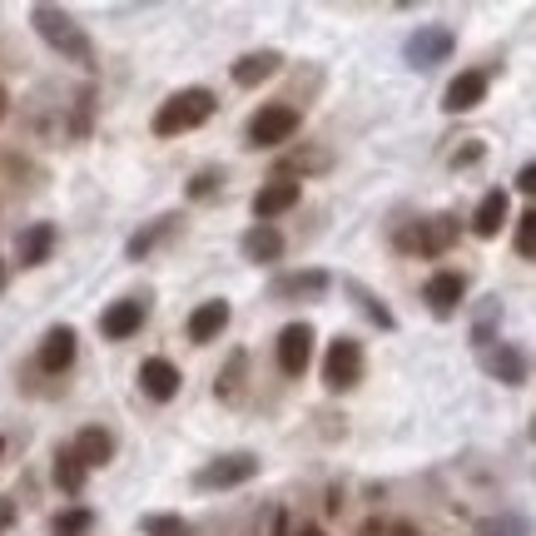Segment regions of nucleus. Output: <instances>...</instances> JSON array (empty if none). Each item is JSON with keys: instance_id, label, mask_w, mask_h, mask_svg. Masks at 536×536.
<instances>
[{"instance_id": "26", "label": "nucleus", "mask_w": 536, "mask_h": 536, "mask_svg": "<svg viewBox=\"0 0 536 536\" xmlns=\"http://www.w3.org/2000/svg\"><path fill=\"white\" fill-rule=\"evenodd\" d=\"M90 527V512H65V517H55V536H80Z\"/></svg>"}, {"instance_id": "34", "label": "nucleus", "mask_w": 536, "mask_h": 536, "mask_svg": "<svg viewBox=\"0 0 536 536\" xmlns=\"http://www.w3.org/2000/svg\"><path fill=\"white\" fill-rule=\"evenodd\" d=\"M0 288H5V264H0Z\"/></svg>"}, {"instance_id": "17", "label": "nucleus", "mask_w": 536, "mask_h": 536, "mask_svg": "<svg viewBox=\"0 0 536 536\" xmlns=\"http://www.w3.org/2000/svg\"><path fill=\"white\" fill-rule=\"evenodd\" d=\"M502 224H507V189H492V194L477 204V214H472V234H477V239H497Z\"/></svg>"}, {"instance_id": "31", "label": "nucleus", "mask_w": 536, "mask_h": 536, "mask_svg": "<svg viewBox=\"0 0 536 536\" xmlns=\"http://www.w3.org/2000/svg\"><path fill=\"white\" fill-rule=\"evenodd\" d=\"M5 522H10V502H0V527H5Z\"/></svg>"}, {"instance_id": "15", "label": "nucleus", "mask_w": 536, "mask_h": 536, "mask_svg": "<svg viewBox=\"0 0 536 536\" xmlns=\"http://www.w3.org/2000/svg\"><path fill=\"white\" fill-rule=\"evenodd\" d=\"M407 244H412V249H422V254H442V249H452V244H457V219H452V214L427 219L417 234H407Z\"/></svg>"}, {"instance_id": "8", "label": "nucleus", "mask_w": 536, "mask_h": 536, "mask_svg": "<svg viewBox=\"0 0 536 536\" xmlns=\"http://www.w3.org/2000/svg\"><path fill=\"white\" fill-rule=\"evenodd\" d=\"M482 100H487V75H482V70H462V75L447 85L442 110H447V115H467V110H477Z\"/></svg>"}, {"instance_id": "2", "label": "nucleus", "mask_w": 536, "mask_h": 536, "mask_svg": "<svg viewBox=\"0 0 536 536\" xmlns=\"http://www.w3.org/2000/svg\"><path fill=\"white\" fill-rule=\"evenodd\" d=\"M30 20H35L40 40H50V45H55L60 55H70L75 65H90V60H95V50H90L85 30H80L65 10H55V5H35V10H30Z\"/></svg>"}, {"instance_id": "22", "label": "nucleus", "mask_w": 536, "mask_h": 536, "mask_svg": "<svg viewBox=\"0 0 536 536\" xmlns=\"http://www.w3.org/2000/svg\"><path fill=\"white\" fill-rule=\"evenodd\" d=\"M328 288V273H288V278H278V298H303V293H323Z\"/></svg>"}, {"instance_id": "13", "label": "nucleus", "mask_w": 536, "mask_h": 536, "mask_svg": "<svg viewBox=\"0 0 536 536\" xmlns=\"http://www.w3.org/2000/svg\"><path fill=\"white\" fill-rule=\"evenodd\" d=\"M139 388H144L154 402H169L179 393V368H174L169 358H149V363L139 368Z\"/></svg>"}, {"instance_id": "28", "label": "nucleus", "mask_w": 536, "mask_h": 536, "mask_svg": "<svg viewBox=\"0 0 536 536\" xmlns=\"http://www.w3.org/2000/svg\"><path fill=\"white\" fill-rule=\"evenodd\" d=\"M517 189H522V194H532V199H536V159L527 164V169H522V174H517Z\"/></svg>"}, {"instance_id": "30", "label": "nucleus", "mask_w": 536, "mask_h": 536, "mask_svg": "<svg viewBox=\"0 0 536 536\" xmlns=\"http://www.w3.org/2000/svg\"><path fill=\"white\" fill-rule=\"evenodd\" d=\"M393 536H417V527H407V522H402V527H393Z\"/></svg>"}, {"instance_id": "10", "label": "nucleus", "mask_w": 536, "mask_h": 536, "mask_svg": "<svg viewBox=\"0 0 536 536\" xmlns=\"http://www.w3.org/2000/svg\"><path fill=\"white\" fill-rule=\"evenodd\" d=\"M482 368H487L497 383H507V388H517V383L527 378V358H522L512 343H487V353H482Z\"/></svg>"}, {"instance_id": "4", "label": "nucleus", "mask_w": 536, "mask_h": 536, "mask_svg": "<svg viewBox=\"0 0 536 536\" xmlns=\"http://www.w3.org/2000/svg\"><path fill=\"white\" fill-rule=\"evenodd\" d=\"M363 378V348L353 343V338H333L328 343V358H323V383L333 388V393H343V388H353Z\"/></svg>"}, {"instance_id": "14", "label": "nucleus", "mask_w": 536, "mask_h": 536, "mask_svg": "<svg viewBox=\"0 0 536 536\" xmlns=\"http://www.w3.org/2000/svg\"><path fill=\"white\" fill-rule=\"evenodd\" d=\"M139 328H144V303H134V298L110 303L105 318H100V333H105V338H134Z\"/></svg>"}, {"instance_id": "11", "label": "nucleus", "mask_w": 536, "mask_h": 536, "mask_svg": "<svg viewBox=\"0 0 536 536\" xmlns=\"http://www.w3.org/2000/svg\"><path fill=\"white\" fill-rule=\"evenodd\" d=\"M224 328H229V303L224 298H209L189 313V343H214Z\"/></svg>"}, {"instance_id": "3", "label": "nucleus", "mask_w": 536, "mask_h": 536, "mask_svg": "<svg viewBox=\"0 0 536 536\" xmlns=\"http://www.w3.org/2000/svg\"><path fill=\"white\" fill-rule=\"evenodd\" d=\"M452 45H457V35H452L447 25H422V30H412V35H407L402 55H407V65L432 70V65H442V60L452 55Z\"/></svg>"}, {"instance_id": "27", "label": "nucleus", "mask_w": 536, "mask_h": 536, "mask_svg": "<svg viewBox=\"0 0 536 536\" xmlns=\"http://www.w3.org/2000/svg\"><path fill=\"white\" fill-rule=\"evenodd\" d=\"M144 532L149 536H184V522H179V517H144Z\"/></svg>"}, {"instance_id": "36", "label": "nucleus", "mask_w": 536, "mask_h": 536, "mask_svg": "<svg viewBox=\"0 0 536 536\" xmlns=\"http://www.w3.org/2000/svg\"><path fill=\"white\" fill-rule=\"evenodd\" d=\"M532 432H536V427H532Z\"/></svg>"}, {"instance_id": "9", "label": "nucleus", "mask_w": 536, "mask_h": 536, "mask_svg": "<svg viewBox=\"0 0 536 536\" xmlns=\"http://www.w3.org/2000/svg\"><path fill=\"white\" fill-rule=\"evenodd\" d=\"M462 293H467V278L462 273H432L427 278V288H422V298H427V308L437 313V318H447V313H457V303H462Z\"/></svg>"}, {"instance_id": "25", "label": "nucleus", "mask_w": 536, "mask_h": 536, "mask_svg": "<svg viewBox=\"0 0 536 536\" xmlns=\"http://www.w3.org/2000/svg\"><path fill=\"white\" fill-rule=\"evenodd\" d=\"M517 254H522V259H536V209H527L522 224H517Z\"/></svg>"}, {"instance_id": "24", "label": "nucleus", "mask_w": 536, "mask_h": 536, "mask_svg": "<svg viewBox=\"0 0 536 536\" xmlns=\"http://www.w3.org/2000/svg\"><path fill=\"white\" fill-rule=\"evenodd\" d=\"M477 536H527V522L522 517H492L477 527Z\"/></svg>"}, {"instance_id": "29", "label": "nucleus", "mask_w": 536, "mask_h": 536, "mask_svg": "<svg viewBox=\"0 0 536 536\" xmlns=\"http://www.w3.org/2000/svg\"><path fill=\"white\" fill-rule=\"evenodd\" d=\"M472 159H482V144H477V139H472V144H467V149H462L452 164H472Z\"/></svg>"}, {"instance_id": "33", "label": "nucleus", "mask_w": 536, "mask_h": 536, "mask_svg": "<svg viewBox=\"0 0 536 536\" xmlns=\"http://www.w3.org/2000/svg\"><path fill=\"white\" fill-rule=\"evenodd\" d=\"M0 120H5V90H0Z\"/></svg>"}, {"instance_id": "18", "label": "nucleus", "mask_w": 536, "mask_h": 536, "mask_svg": "<svg viewBox=\"0 0 536 536\" xmlns=\"http://www.w3.org/2000/svg\"><path fill=\"white\" fill-rule=\"evenodd\" d=\"M85 467H105L110 457H115V437L105 432V427H80V437H75V447H70Z\"/></svg>"}, {"instance_id": "20", "label": "nucleus", "mask_w": 536, "mask_h": 536, "mask_svg": "<svg viewBox=\"0 0 536 536\" xmlns=\"http://www.w3.org/2000/svg\"><path fill=\"white\" fill-rule=\"evenodd\" d=\"M278 65H283L278 50H254V55H244V60L234 65V80H239V85H264Z\"/></svg>"}, {"instance_id": "21", "label": "nucleus", "mask_w": 536, "mask_h": 536, "mask_svg": "<svg viewBox=\"0 0 536 536\" xmlns=\"http://www.w3.org/2000/svg\"><path fill=\"white\" fill-rule=\"evenodd\" d=\"M50 249H55V229H50V224H35L30 234H20V264L25 268L45 264V259H50Z\"/></svg>"}, {"instance_id": "23", "label": "nucleus", "mask_w": 536, "mask_h": 536, "mask_svg": "<svg viewBox=\"0 0 536 536\" xmlns=\"http://www.w3.org/2000/svg\"><path fill=\"white\" fill-rule=\"evenodd\" d=\"M55 487H60V492H80V487H85V462H80L70 447L55 457Z\"/></svg>"}, {"instance_id": "7", "label": "nucleus", "mask_w": 536, "mask_h": 536, "mask_svg": "<svg viewBox=\"0 0 536 536\" xmlns=\"http://www.w3.org/2000/svg\"><path fill=\"white\" fill-rule=\"evenodd\" d=\"M308 358H313V328L308 323H288L278 333V368L288 378H303L308 373Z\"/></svg>"}, {"instance_id": "16", "label": "nucleus", "mask_w": 536, "mask_h": 536, "mask_svg": "<svg viewBox=\"0 0 536 536\" xmlns=\"http://www.w3.org/2000/svg\"><path fill=\"white\" fill-rule=\"evenodd\" d=\"M75 363V328H50L40 343V368L45 373H65Z\"/></svg>"}, {"instance_id": "1", "label": "nucleus", "mask_w": 536, "mask_h": 536, "mask_svg": "<svg viewBox=\"0 0 536 536\" xmlns=\"http://www.w3.org/2000/svg\"><path fill=\"white\" fill-rule=\"evenodd\" d=\"M209 115H214V95H209V90H179V95H169V100L159 105L154 134H164V139L189 134V130H199Z\"/></svg>"}, {"instance_id": "35", "label": "nucleus", "mask_w": 536, "mask_h": 536, "mask_svg": "<svg viewBox=\"0 0 536 536\" xmlns=\"http://www.w3.org/2000/svg\"><path fill=\"white\" fill-rule=\"evenodd\" d=\"M0 452H5V442H0Z\"/></svg>"}, {"instance_id": "19", "label": "nucleus", "mask_w": 536, "mask_h": 536, "mask_svg": "<svg viewBox=\"0 0 536 536\" xmlns=\"http://www.w3.org/2000/svg\"><path fill=\"white\" fill-rule=\"evenodd\" d=\"M244 254H249L254 264H278V259H283V234H278L273 224H254V229L244 234Z\"/></svg>"}, {"instance_id": "12", "label": "nucleus", "mask_w": 536, "mask_h": 536, "mask_svg": "<svg viewBox=\"0 0 536 536\" xmlns=\"http://www.w3.org/2000/svg\"><path fill=\"white\" fill-rule=\"evenodd\" d=\"M298 204V184L293 179H278V184H264L259 194H254V219L259 224H273L278 214H288Z\"/></svg>"}, {"instance_id": "5", "label": "nucleus", "mask_w": 536, "mask_h": 536, "mask_svg": "<svg viewBox=\"0 0 536 536\" xmlns=\"http://www.w3.org/2000/svg\"><path fill=\"white\" fill-rule=\"evenodd\" d=\"M254 477H259V457H254V452H234V457L209 462V467L194 477V487L219 492V487H244V482H254Z\"/></svg>"}, {"instance_id": "6", "label": "nucleus", "mask_w": 536, "mask_h": 536, "mask_svg": "<svg viewBox=\"0 0 536 536\" xmlns=\"http://www.w3.org/2000/svg\"><path fill=\"white\" fill-rule=\"evenodd\" d=\"M298 134V110L293 105H264L254 120H249V144L254 149H273V144H283V139H293Z\"/></svg>"}, {"instance_id": "32", "label": "nucleus", "mask_w": 536, "mask_h": 536, "mask_svg": "<svg viewBox=\"0 0 536 536\" xmlns=\"http://www.w3.org/2000/svg\"><path fill=\"white\" fill-rule=\"evenodd\" d=\"M298 536H323V532H318V527H303V532H298Z\"/></svg>"}]
</instances>
